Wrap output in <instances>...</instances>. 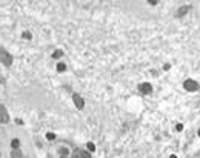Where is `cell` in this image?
I'll return each mask as SVG.
<instances>
[{
  "instance_id": "12",
  "label": "cell",
  "mask_w": 200,
  "mask_h": 158,
  "mask_svg": "<svg viewBox=\"0 0 200 158\" xmlns=\"http://www.w3.org/2000/svg\"><path fill=\"white\" fill-rule=\"evenodd\" d=\"M19 144H20V141H19V140H13V141H11L13 149H19Z\"/></svg>"
},
{
  "instance_id": "16",
  "label": "cell",
  "mask_w": 200,
  "mask_h": 158,
  "mask_svg": "<svg viewBox=\"0 0 200 158\" xmlns=\"http://www.w3.org/2000/svg\"><path fill=\"white\" fill-rule=\"evenodd\" d=\"M175 129H177V130H182V129H183V126H182V124H177V127H175Z\"/></svg>"
},
{
  "instance_id": "5",
  "label": "cell",
  "mask_w": 200,
  "mask_h": 158,
  "mask_svg": "<svg viewBox=\"0 0 200 158\" xmlns=\"http://www.w3.org/2000/svg\"><path fill=\"white\" fill-rule=\"evenodd\" d=\"M72 100H74V104L77 106V109H83V106H85V101H83V98H82L80 95L74 94V95H72Z\"/></svg>"
},
{
  "instance_id": "15",
  "label": "cell",
  "mask_w": 200,
  "mask_h": 158,
  "mask_svg": "<svg viewBox=\"0 0 200 158\" xmlns=\"http://www.w3.org/2000/svg\"><path fill=\"white\" fill-rule=\"evenodd\" d=\"M23 39H28V40H29V39H31V34H29V32H23Z\"/></svg>"
},
{
  "instance_id": "17",
  "label": "cell",
  "mask_w": 200,
  "mask_h": 158,
  "mask_svg": "<svg viewBox=\"0 0 200 158\" xmlns=\"http://www.w3.org/2000/svg\"><path fill=\"white\" fill-rule=\"evenodd\" d=\"M169 158H177V156H175V155H171V156H169Z\"/></svg>"
},
{
  "instance_id": "4",
  "label": "cell",
  "mask_w": 200,
  "mask_h": 158,
  "mask_svg": "<svg viewBox=\"0 0 200 158\" xmlns=\"http://www.w3.org/2000/svg\"><path fill=\"white\" fill-rule=\"evenodd\" d=\"M72 158H91V156H89L88 152H85V150H82V149H75V150L72 152Z\"/></svg>"
},
{
  "instance_id": "13",
  "label": "cell",
  "mask_w": 200,
  "mask_h": 158,
  "mask_svg": "<svg viewBox=\"0 0 200 158\" xmlns=\"http://www.w3.org/2000/svg\"><path fill=\"white\" fill-rule=\"evenodd\" d=\"M86 146H88V149H89V150H91V152H94V150H95V146H94V144H92V143H88V144H86Z\"/></svg>"
},
{
  "instance_id": "18",
  "label": "cell",
  "mask_w": 200,
  "mask_h": 158,
  "mask_svg": "<svg viewBox=\"0 0 200 158\" xmlns=\"http://www.w3.org/2000/svg\"><path fill=\"white\" fill-rule=\"evenodd\" d=\"M0 83H3V78H2V77H0Z\"/></svg>"
},
{
  "instance_id": "7",
  "label": "cell",
  "mask_w": 200,
  "mask_h": 158,
  "mask_svg": "<svg viewBox=\"0 0 200 158\" xmlns=\"http://www.w3.org/2000/svg\"><path fill=\"white\" fill-rule=\"evenodd\" d=\"M188 9H189L188 6H182V8L179 9V13H177V17H182V16H185V14L188 13Z\"/></svg>"
},
{
  "instance_id": "2",
  "label": "cell",
  "mask_w": 200,
  "mask_h": 158,
  "mask_svg": "<svg viewBox=\"0 0 200 158\" xmlns=\"http://www.w3.org/2000/svg\"><path fill=\"white\" fill-rule=\"evenodd\" d=\"M0 123H3V124L10 123V115H8V112H6L3 104H0Z\"/></svg>"
},
{
  "instance_id": "11",
  "label": "cell",
  "mask_w": 200,
  "mask_h": 158,
  "mask_svg": "<svg viewBox=\"0 0 200 158\" xmlns=\"http://www.w3.org/2000/svg\"><path fill=\"white\" fill-rule=\"evenodd\" d=\"M65 69H66L65 63H59V65H57V71H59V72H63Z\"/></svg>"
},
{
  "instance_id": "19",
  "label": "cell",
  "mask_w": 200,
  "mask_h": 158,
  "mask_svg": "<svg viewBox=\"0 0 200 158\" xmlns=\"http://www.w3.org/2000/svg\"><path fill=\"white\" fill-rule=\"evenodd\" d=\"M198 137H200V129H198Z\"/></svg>"
},
{
  "instance_id": "8",
  "label": "cell",
  "mask_w": 200,
  "mask_h": 158,
  "mask_svg": "<svg viewBox=\"0 0 200 158\" xmlns=\"http://www.w3.org/2000/svg\"><path fill=\"white\" fill-rule=\"evenodd\" d=\"M11 156H13V158H22V153H20L19 149H14L13 153H11Z\"/></svg>"
},
{
  "instance_id": "14",
  "label": "cell",
  "mask_w": 200,
  "mask_h": 158,
  "mask_svg": "<svg viewBox=\"0 0 200 158\" xmlns=\"http://www.w3.org/2000/svg\"><path fill=\"white\" fill-rule=\"evenodd\" d=\"M46 138H48V140H54V138H56V135H54L52 132H49V134H46Z\"/></svg>"
},
{
  "instance_id": "1",
  "label": "cell",
  "mask_w": 200,
  "mask_h": 158,
  "mask_svg": "<svg viewBox=\"0 0 200 158\" xmlns=\"http://www.w3.org/2000/svg\"><path fill=\"white\" fill-rule=\"evenodd\" d=\"M0 63H3V65H6V66H11V65H13V55H11L8 51H5L3 48H0Z\"/></svg>"
},
{
  "instance_id": "9",
  "label": "cell",
  "mask_w": 200,
  "mask_h": 158,
  "mask_svg": "<svg viewBox=\"0 0 200 158\" xmlns=\"http://www.w3.org/2000/svg\"><path fill=\"white\" fill-rule=\"evenodd\" d=\"M59 153H60L62 158H66V155H68V149H66V147H62V149L59 150Z\"/></svg>"
},
{
  "instance_id": "10",
  "label": "cell",
  "mask_w": 200,
  "mask_h": 158,
  "mask_svg": "<svg viewBox=\"0 0 200 158\" xmlns=\"http://www.w3.org/2000/svg\"><path fill=\"white\" fill-rule=\"evenodd\" d=\"M62 55H63V52H62L60 49H57V51H56V52L52 54V58H60Z\"/></svg>"
},
{
  "instance_id": "3",
  "label": "cell",
  "mask_w": 200,
  "mask_h": 158,
  "mask_svg": "<svg viewBox=\"0 0 200 158\" xmlns=\"http://www.w3.org/2000/svg\"><path fill=\"white\" fill-rule=\"evenodd\" d=\"M183 86H185L186 91H192V92L198 89V85H197V81H194V80H186V81L183 83Z\"/></svg>"
},
{
  "instance_id": "6",
  "label": "cell",
  "mask_w": 200,
  "mask_h": 158,
  "mask_svg": "<svg viewBox=\"0 0 200 158\" xmlns=\"http://www.w3.org/2000/svg\"><path fill=\"white\" fill-rule=\"evenodd\" d=\"M139 91H140L142 94H149V92L152 91V88H151L149 83H142V85H139Z\"/></svg>"
}]
</instances>
